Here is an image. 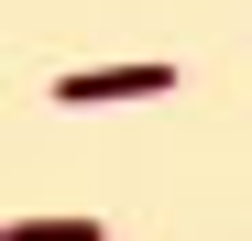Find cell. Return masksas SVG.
<instances>
[{"mask_svg": "<svg viewBox=\"0 0 252 241\" xmlns=\"http://www.w3.org/2000/svg\"><path fill=\"white\" fill-rule=\"evenodd\" d=\"M176 88V55H143V66H66L55 77V110H110V99H164Z\"/></svg>", "mask_w": 252, "mask_h": 241, "instance_id": "6da1fadb", "label": "cell"}, {"mask_svg": "<svg viewBox=\"0 0 252 241\" xmlns=\"http://www.w3.org/2000/svg\"><path fill=\"white\" fill-rule=\"evenodd\" d=\"M0 241H11V230H0Z\"/></svg>", "mask_w": 252, "mask_h": 241, "instance_id": "3957f363", "label": "cell"}, {"mask_svg": "<svg viewBox=\"0 0 252 241\" xmlns=\"http://www.w3.org/2000/svg\"><path fill=\"white\" fill-rule=\"evenodd\" d=\"M11 241H99V219H11Z\"/></svg>", "mask_w": 252, "mask_h": 241, "instance_id": "7a4b0ae2", "label": "cell"}]
</instances>
